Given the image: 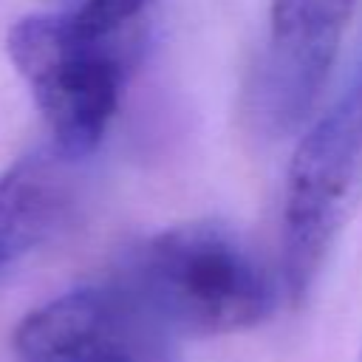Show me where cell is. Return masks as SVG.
Here are the masks:
<instances>
[{"label": "cell", "mask_w": 362, "mask_h": 362, "mask_svg": "<svg viewBox=\"0 0 362 362\" xmlns=\"http://www.w3.org/2000/svg\"><path fill=\"white\" fill-rule=\"evenodd\" d=\"M122 283L173 337H223L266 322L280 280L243 235L195 221L144 240Z\"/></svg>", "instance_id": "6da1fadb"}, {"label": "cell", "mask_w": 362, "mask_h": 362, "mask_svg": "<svg viewBox=\"0 0 362 362\" xmlns=\"http://www.w3.org/2000/svg\"><path fill=\"white\" fill-rule=\"evenodd\" d=\"M362 204V79L300 139L283 192L280 288L303 303Z\"/></svg>", "instance_id": "7a4b0ae2"}, {"label": "cell", "mask_w": 362, "mask_h": 362, "mask_svg": "<svg viewBox=\"0 0 362 362\" xmlns=\"http://www.w3.org/2000/svg\"><path fill=\"white\" fill-rule=\"evenodd\" d=\"M133 37H90L71 11L31 14L8 28L6 51L28 82L62 156L96 150L122 96Z\"/></svg>", "instance_id": "3957f363"}, {"label": "cell", "mask_w": 362, "mask_h": 362, "mask_svg": "<svg viewBox=\"0 0 362 362\" xmlns=\"http://www.w3.org/2000/svg\"><path fill=\"white\" fill-rule=\"evenodd\" d=\"M20 362H178L175 337L119 280L74 288L14 331Z\"/></svg>", "instance_id": "277c9868"}, {"label": "cell", "mask_w": 362, "mask_h": 362, "mask_svg": "<svg viewBox=\"0 0 362 362\" xmlns=\"http://www.w3.org/2000/svg\"><path fill=\"white\" fill-rule=\"evenodd\" d=\"M356 0H272L269 37L249 82L252 122L269 136L300 127L325 88Z\"/></svg>", "instance_id": "5b68a950"}, {"label": "cell", "mask_w": 362, "mask_h": 362, "mask_svg": "<svg viewBox=\"0 0 362 362\" xmlns=\"http://www.w3.org/2000/svg\"><path fill=\"white\" fill-rule=\"evenodd\" d=\"M65 209V184L45 161H20L0 175V274L42 243Z\"/></svg>", "instance_id": "8992f818"}, {"label": "cell", "mask_w": 362, "mask_h": 362, "mask_svg": "<svg viewBox=\"0 0 362 362\" xmlns=\"http://www.w3.org/2000/svg\"><path fill=\"white\" fill-rule=\"evenodd\" d=\"M359 362H362V354H359Z\"/></svg>", "instance_id": "52a82bcc"}]
</instances>
